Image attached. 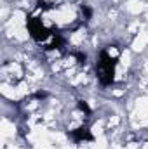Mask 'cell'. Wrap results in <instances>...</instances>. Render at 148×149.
Listing matches in <instances>:
<instances>
[{
	"label": "cell",
	"instance_id": "cell-1",
	"mask_svg": "<svg viewBox=\"0 0 148 149\" xmlns=\"http://www.w3.org/2000/svg\"><path fill=\"white\" fill-rule=\"evenodd\" d=\"M73 17H75V12H73V9H72L70 5H65V7L58 9V10L52 14V19H54L56 23H59V24H63V23H70Z\"/></svg>",
	"mask_w": 148,
	"mask_h": 149
},
{
	"label": "cell",
	"instance_id": "cell-2",
	"mask_svg": "<svg viewBox=\"0 0 148 149\" xmlns=\"http://www.w3.org/2000/svg\"><path fill=\"white\" fill-rule=\"evenodd\" d=\"M25 12H21V10H16L14 14H12V17H11V21H9V26H11V30L12 28H23L25 26Z\"/></svg>",
	"mask_w": 148,
	"mask_h": 149
},
{
	"label": "cell",
	"instance_id": "cell-3",
	"mask_svg": "<svg viewBox=\"0 0 148 149\" xmlns=\"http://www.w3.org/2000/svg\"><path fill=\"white\" fill-rule=\"evenodd\" d=\"M147 42H148V33L147 31H141V33L136 37V40L132 42V49H134V50H143L145 45H147Z\"/></svg>",
	"mask_w": 148,
	"mask_h": 149
},
{
	"label": "cell",
	"instance_id": "cell-4",
	"mask_svg": "<svg viewBox=\"0 0 148 149\" xmlns=\"http://www.w3.org/2000/svg\"><path fill=\"white\" fill-rule=\"evenodd\" d=\"M125 9H127L131 14H140V12L143 10V3H141L140 0H129V2L125 3Z\"/></svg>",
	"mask_w": 148,
	"mask_h": 149
},
{
	"label": "cell",
	"instance_id": "cell-5",
	"mask_svg": "<svg viewBox=\"0 0 148 149\" xmlns=\"http://www.w3.org/2000/svg\"><path fill=\"white\" fill-rule=\"evenodd\" d=\"M2 94L5 95V97H9V99H18L19 97V94H18V88H14V87H9V85H2Z\"/></svg>",
	"mask_w": 148,
	"mask_h": 149
},
{
	"label": "cell",
	"instance_id": "cell-6",
	"mask_svg": "<svg viewBox=\"0 0 148 149\" xmlns=\"http://www.w3.org/2000/svg\"><path fill=\"white\" fill-rule=\"evenodd\" d=\"M11 135H14V125L9 123L7 120H4V121H2V137L7 139V137H11Z\"/></svg>",
	"mask_w": 148,
	"mask_h": 149
},
{
	"label": "cell",
	"instance_id": "cell-7",
	"mask_svg": "<svg viewBox=\"0 0 148 149\" xmlns=\"http://www.w3.org/2000/svg\"><path fill=\"white\" fill-rule=\"evenodd\" d=\"M11 31H12V35L18 38V40H26V38H28V33H26L25 26H23V28H12Z\"/></svg>",
	"mask_w": 148,
	"mask_h": 149
},
{
	"label": "cell",
	"instance_id": "cell-8",
	"mask_svg": "<svg viewBox=\"0 0 148 149\" xmlns=\"http://www.w3.org/2000/svg\"><path fill=\"white\" fill-rule=\"evenodd\" d=\"M35 149H51V142L47 141V137L37 141V142H35Z\"/></svg>",
	"mask_w": 148,
	"mask_h": 149
},
{
	"label": "cell",
	"instance_id": "cell-9",
	"mask_svg": "<svg viewBox=\"0 0 148 149\" xmlns=\"http://www.w3.org/2000/svg\"><path fill=\"white\" fill-rule=\"evenodd\" d=\"M91 149H106V139L101 135V137H98V142L92 146Z\"/></svg>",
	"mask_w": 148,
	"mask_h": 149
},
{
	"label": "cell",
	"instance_id": "cell-10",
	"mask_svg": "<svg viewBox=\"0 0 148 149\" xmlns=\"http://www.w3.org/2000/svg\"><path fill=\"white\" fill-rule=\"evenodd\" d=\"M82 38H84V31H77L73 37H72V42H73V43H80Z\"/></svg>",
	"mask_w": 148,
	"mask_h": 149
},
{
	"label": "cell",
	"instance_id": "cell-11",
	"mask_svg": "<svg viewBox=\"0 0 148 149\" xmlns=\"http://www.w3.org/2000/svg\"><path fill=\"white\" fill-rule=\"evenodd\" d=\"M26 92H28V85H26V83H21V85L18 87V94H19V97L25 95Z\"/></svg>",
	"mask_w": 148,
	"mask_h": 149
},
{
	"label": "cell",
	"instance_id": "cell-12",
	"mask_svg": "<svg viewBox=\"0 0 148 149\" xmlns=\"http://www.w3.org/2000/svg\"><path fill=\"white\" fill-rule=\"evenodd\" d=\"M120 59H122V66H129V59H131L129 57V52H124Z\"/></svg>",
	"mask_w": 148,
	"mask_h": 149
},
{
	"label": "cell",
	"instance_id": "cell-13",
	"mask_svg": "<svg viewBox=\"0 0 148 149\" xmlns=\"http://www.w3.org/2000/svg\"><path fill=\"white\" fill-rule=\"evenodd\" d=\"M117 123H118V118H117V116H113V118L110 120V125H117Z\"/></svg>",
	"mask_w": 148,
	"mask_h": 149
},
{
	"label": "cell",
	"instance_id": "cell-14",
	"mask_svg": "<svg viewBox=\"0 0 148 149\" xmlns=\"http://www.w3.org/2000/svg\"><path fill=\"white\" fill-rule=\"evenodd\" d=\"M110 56H117V50L115 49H110Z\"/></svg>",
	"mask_w": 148,
	"mask_h": 149
},
{
	"label": "cell",
	"instance_id": "cell-15",
	"mask_svg": "<svg viewBox=\"0 0 148 149\" xmlns=\"http://www.w3.org/2000/svg\"><path fill=\"white\" fill-rule=\"evenodd\" d=\"M129 149H138V146H136V144L132 142V144H129Z\"/></svg>",
	"mask_w": 148,
	"mask_h": 149
},
{
	"label": "cell",
	"instance_id": "cell-16",
	"mask_svg": "<svg viewBox=\"0 0 148 149\" xmlns=\"http://www.w3.org/2000/svg\"><path fill=\"white\" fill-rule=\"evenodd\" d=\"M59 149H73V148H70V146H63V148H59Z\"/></svg>",
	"mask_w": 148,
	"mask_h": 149
},
{
	"label": "cell",
	"instance_id": "cell-17",
	"mask_svg": "<svg viewBox=\"0 0 148 149\" xmlns=\"http://www.w3.org/2000/svg\"><path fill=\"white\" fill-rule=\"evenodd\" d=\"M141 149H148V144H145V146H143V148H141Z\"/></svg>",
	"mask_w": 148,
	"mask_h": 149
},
{
	"label": "cell",
	"instance_id": "cell-18",
	"mask_svg": "<svg viewBox=\"0 0 148 149\" xmlns=\"http://www.w3.org/2000/svg\"><path fill=\"white\" fill-rule=\"evenodd\" d=\"M113 149H125V148H120V146H117V148H113Z\"/></svg>",
	"mask_w": 148,
	"mask_h": 149
},
{
	"label": "cell",
	"instance_id": "cell-19",
	"mask_svg": "<svg viewBox=\"0 0 148 149\" xmlns=\"http://www.w3.org/2000/svg\"><path fill=\"white\" fill-rule=\"evenodd\" d=\"M9 149H16V148H14V146H12V148H9Z\"/></svg>",
	"mask_w": 148,
	"mask_h": 149
}]
</instances>
